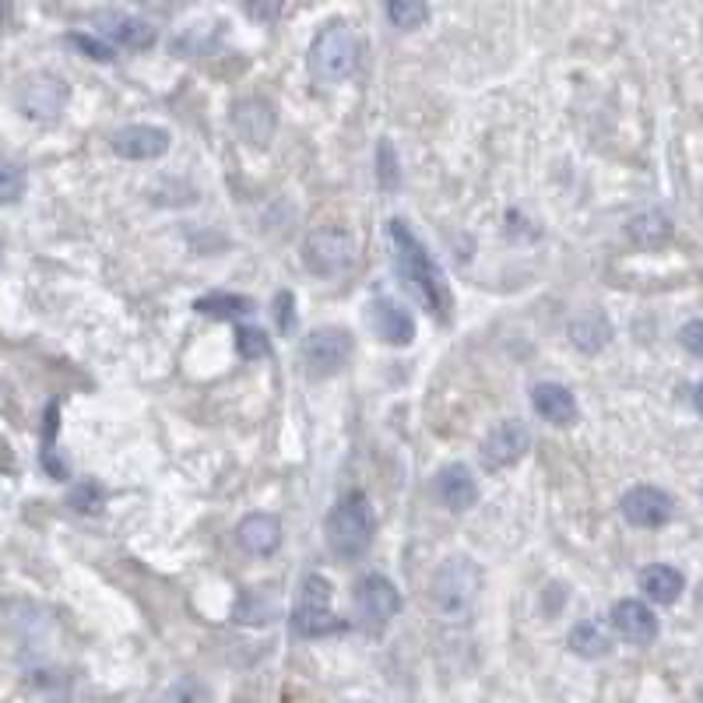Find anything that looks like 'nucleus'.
<instances>
[{
    "label": "nucleus",
    "mask_w": 703,
    "mask_h": 703,
    "mask_svg": "<svg viewBox=\"0 0 703 703\" xmlns=\"http://www.w3.org/2000/svg\"><path fill=\"white\" fill-rule=\"evenodd\" d=\"M25 191V176L19 165L11 162H0V205H14Z\"/></svg>",
    "instance_id": "a878e982"
},
{
    "label": "nucleus",
    "mask_w": 703,
    "mask_h": 703,
    "mask_svg": "<svg viewBox=\"0 0 703 703\" xmlns=\"http://www.w3.org/2000/svg\"><path fill=\"white\" fill-rule=\"evenodd\" d=\"M370 324L388 345H412V338H415L412 313L405 307H397L394 299H388V296L377 299V303L370 307Z\"/></svg>",
    "instance_id": "2eb2a0df"
},
{
    "label": "nucleus",
    "mask_w": 703,
    "mask_h": 703,
    "mask_svg": "<svg viewBox=\"0 0 703 703\" xmlns=\"http://www.w3.org/2000/svg\"><path fill=\"white\" fill-rule=\"evenodd\" d=\"M679 342H682L685 352H693V356L703 359V316H700V321H690L679 331Z\"/></svg>",
    "instance_id": "cd10ccee"
},
{
    "label": "nucleus",
    "mask_w": 703,
    "mask_h": 703,
    "mask_svg": "<svg viewBox=\"0 0 703 703\" xmlns=\"http://www.w3.org/2000/svg\"><path fill=\"white\" fill-rule=\"evenodd\" d=\"M71 46H78L81 54L92 57V60H103V64H110V60H113V46H110V43H103L99 36H85V32H71Z\"/></svg>",
    "instance_id": "bb28decb"
},
{
    "label": "nucleus",
    "mask_w": 703,
    "mask_h": 703,
    "mask_svg": "<svg viewBox=\"0 0 703 703\" xmlns=\"http://www.w3.org/2000/svg\"><path fill=\"white\" fill-rule=\"evenodd\" d=\"M232 120H237V130L250 145H267V138H272L275 130V106L261 95H250L243 103H237Z\"/></svg>",
    "instance_id": "f3484780"
},
{
    "label": "nucleus",
    "mask_w": 703,
    "mask_h": 703,
    "mask_svg": "<svg viewBox=\"0 0 703 703\" xmlns=\"http://www.w3.org/2000/svg\"><path fill=\"white\" fill-rule=\"evenodd\" d=\"M531 447V433L525 423H517V418H504V423H496L489 433H485L482 440V464L485 472H504V468L517 464Z\"/></svg>",
    "instance_id": "1a4fd4ad"
},
{
    "label": "nucleus",
    "mask_w": 703,
    "mask_h": 703,
    "mask_svg": "<svg viewBox=\"0 0 703 703\" xmlns=\"http://www.w3.org/2000/svg\"><path fill=\"white\" fill-rule=\"evenodd\" d=\"M388 232L394 243V267H397L401 281H405V289L429 313H437L440 321H447L454 299H450V286H447V275L440 272V264L426 254V246L418 243V237L401 219H394L388 226Z\"/></svg>",
    "instance_id": "f257e3e1"
},
{
    "label": "nucleus",
    "mask_w": 703,
    "mask_h": 703,
    "mask_svg": "<svg viewBox=\"0 0 703 703\" xmlns=\"http://www.w3.org/2000/svg\"><path fill=\"white\" fill-rule=\"evenodd\" d=\"M197 313H208V316H219V321H232V316H243L250 313V299L246 296H232V292H208L197 299Z\"/></svg>",
    "instance_id": "412c9836"
},
{
    "label": "nucleus",
    "mask_w": 703,
    "mask_h": 703,
    "mask_svg": "<svg viewBox=\"0 0 703 703\" xmlns=\"http://www.w3.org/2000/svg\"><path fill=\"white\" fill-rule=\"evenodd\" d=\"M237 348L243 359H264L272 356V342H267V334L261 327H240L237 331Z\"/></svg>",
    "instance_id": "393cba45"
},
{
    "label": "nucleus",
    "mask_w": 703,
    "mask_h": 703,
    "mask_svg": "<svg viewBox=\"0 0 703 703\" xmlns=\"http://www.w3.org/2000/svg\"><path fill=\"white\" fill-rule=\"evenodd\" d=\"M237 542L250 556H272L281 545V521L275 514H246L237 528Z\"/></svg>",
    "instance_id": "ddd939ff"
},
{
    "label": "nucleus",
    "mask_w": 703,
    "mask_h": 703,
    "mask_svg": "<svg viewBox=\"0 0 703 703\" xmlns=\"http://www.w3.org/2000/svg\"><path fill=\"white\" fill-rule=\"evenodd\" d=\"M626 237L644 250H658L672 240V219H668L665 211H641L630 219Z\"/></svg>",
    "instance_id": "6ab92c4d"
},
{
    "label": "nucleus",
    "mask_w": 703,
    "mask_h": 703,
    "mask_svg": "<svg viewBox=\"0 0 703 703\" xmlns=\"http://www.w3.org/2000/svg\"><path fill=\"white\" fill-rule=\"evenodd\" d=\"M531 405L552 426L577 423V397H574L571 388H563V383H534V388H531Z\"/></svg>",
    "instance_id": "4468645a"
},
{
    "label": "nucleus",
    "mask_w": 703,
    "mask_h": 703,
    "mask_svg": "<svg viewBox=\"0 0 703 703\" xmlns=\"http://www.w3.org/2000/svg\"><path fill=\"white\" fill-rule=\"evenodd\" d=\"M113 152L124 159H159L170 152V130L152 124H130L113 134Z\"/></svg>",
    "instance_id": "9b49d317"
},
{
    "label": "nucleus",
    "mask_w": 703,
    "mask_h": 703,
    "mask_svg": "<svg viewBox=\"0 0 703 703\" xmlns=\"http://www.w3.org/2000/svg\"><path fill=\"white\" fill-rule=\"evenodd\" d=\"M334 588L324 574H307L296 588V606H292V630L299 637H327V633H342L348 623L334 615L331 609Z\"/></svg>",
    "instance_id": "20e7f679"
},
{
    "label": "nucleus",
    "mask_w": 703,
    "mask_h": 703,
    "mask_svg": "<svg viewBox=\"0 0 703 703\" xmlns=\"http://www.w3.org/2000/svg\"><path fill=\"white\" fill-rule=\"evenodd\" d=\"M401 609V595L383 574H366L352 588V615L366 633H380Z\"/></svg>",
    "instance_id": "423d86ee"
},
{
    "label": "nucleus",
    "mask_w": 703,
    "mask_h": 703,
    "mask_svg": "<svg viewBox=\"0 0 703 703\" xmlns=\"http://www.w3.org/2000/svg\"><path fill=\"white\" fill-rule=\"evenodd\" d=\"M479 588H482L479 566L468 556H450V560H443L440 571L433 574L429 606L443 623H464L479 601Z\"/></svg>",
    "instance_id": "f03ea898"
},
{
    "label": "nucleus",
    "mask_w": 703,
    "mask_h": 703,
    "mask_svg": "<svg viewBox=\"0 0 703 703\" xmlns=\"http://www.w3.org/2000/svg\"><path fill=\"white\" fill-rule=\"evenodd\" d=\"M373 542V510L366 493L352 489L345 493L334 510L327 514V545L334 556L342 560H359Z\"/></svg>",
    "instance_id": "7ed1b4c3"
},
{
    "label": "nucleus",
    "mask_w": 703,
    "mask_h": 703,
    "mask_svg": "<svg viewBox=\"0 0 703 703\" xmlns=\"http://www.w3.org/2000/svg\"><path fill=\"white\" fill-rule=\"evenodd\" d=\"M99 25H103L106 39L120 43L127 49H145V46L155 43V28L148 22H141V19H130V14H103Z\"/></svg>",
    "instance_id": "a211bd4d"
},
{
    "label": "nucleus",
    "mask_w": 703,
    "mask_h": 703,
    "mask_svg": "<svg viewBox=\"0 0 703 703\" xmlns=\"http://www.w3.org/2000/svg\"><path fill=\"white\" fill-rule=\"evenodd\" d=\"M693 401H696V412L703 415V383H700V388H696V394H693Z\"/></svg>",
    "instance_id": "7c9ffc66"
},
{
    "label": "nucleus",
    "mask_w": 703,
    "mask_h": 703,
    "mask_svg": "<svg viewBox=\"0 0 703 703\" xmlns=\"http://www.w3.org/2000/svg\"><path fill=\"white\" fill-rule=\"evenodd\" d=\"M388 19L397 28H418V25L429 19V8L423 4V0H391V4H388Z\"/></svg>",
    "instance_id": "b1692460"
},
{
    "label": "nucleus",
    "mask_w": 703,
    "mask_h": 703,
    "mask_svg": "<svg viewBox=\"0 0 703 703\" xmlns=\"http://www.w3.org/2000/svg\"><path fill=\"white\" fill-rule=\"evenodd\" d=\"M571 647H574V655H580V658H601V655H609V637L601 633L598 623L584 619V623H577L571 630Z\"/></svg>",
    "instance_id": "4be33fe9"
},
{
    "label": "nucleus",
    "mask_w": 703,
    "mask_h": 703,
    "mask_svg": "<svg viewBox=\"0 0 703 703\" xmlns=\"http://www.w3.org/2000/svg\"><path fill=\"white\" fill-rule=\"evenodd\" d=\"M303 261L313 275H342L345 267H352V261H356V243H352V237L345 229H316L307 237L303 243Z\"/></svg>",
    "instance_id": "6e6552de"
},
{
    "label": "nucleus",
    "mask_w": 703,
    "mask_h": 703,
    "mask_svg": "<svg viewBox=\"0 0 703 703\" xmlns=\"http://www.w3.org/2000/svg\"><path fill=\"white\" fill-rule=\"evenodd\" d=\"M352 356V334L345 327H316L303 338L299 359L310 377H334Z\"/></svg>",
    "instance_id": "0eeeda50"
},
{
    "label": "nucleus",
    "mask_w": 703,
    "mask_h": 703,
    "mask_svg": "<svg viewBox=\"0 0 703 703\" xmlns=\"http://www.w3.org/2000/svg\"><path fill=\"white\" fill-rule=\"evenodd\" d=\"M571 338L584 352H595V348H601V345L609 342V324L598 321V316H584V321L571 324Z\"/></svg>",
    "instance_id": "5701e85b"
},
{
    "label": "nucleus",
    "mask_w": 703,
    "mask_h": 703,
    "mask_svg": "<svg viewBox=\"0 0 703 703\" xmlns=\"http://www.w3.org/2000/svg\"><path fill=\"white\" fill-rule=\"evenodd\" d=\"M641 591L650 598V601H658V606H672V601L682 595V574L676 571V566H647V571H641Z\"/></svg>",
    "instance_id": "aec40b11"
},
{
    "label": "nucleus",
    "mask_w": 703,
    "mask_h": 703,
    "mask_svg": "<svg viewBox=\"0 0 703 703\" xmlns=\"http://www.w3.org/2000/svg\"><path fill=\"white\" fill-rule=\"evenodd\" d=\"M437 496L443 499V507L450 510H468V507H475V499H479V485L472 479V468L468 464H447L437 472Z\"/></svg>",
    "instance_id": "dca6fc26"
},
{
    "label": "nucleus",
    "mask_w": 703,
    "mask_h": 703,
    "mask_svg": "<svg viewBox=\"0 0 703 703\" xmlns=\"http://www.w3.org/2000/svg\"><path fill=\"white\" fill-rule=\"evenodd\" d=\"M99 504H103V489L99 485H81V489L74 493V507L78 510H99Z\"/></svg>",
    "instance_id": "c85d7f7f"
},
{
    "label": "nucleus",
    "mask_w": 703,
    "mask_h": 703,
    "mask_svg": "<svg viewBox=\"0 0 703 703\" xmlns=\"http://www.w3.org/2000/svg\"><path fill=\"white\" fill-rule=\"evenodd\" d=\"M609 619H612V630L623 641H630V644H650V641L658 637V619H655V612H650L644 601H637V598L615 601Z\"/></svg>",
    "instance_id": "f8f14e48"
},
{
    "label": "nucleus",
    "mask_w": 703,
    "mask_h": 703,
    "mask_svg": "<svg viewBox=\"0 0 703 703\" xmlns=\"http://www.w3.org/2000/svg\"><path fill=\"white\" fill-rule=\"evenodd\" d=\"M672 496L658 485H633L623 496V517L633 528H661L672 521Z\"/></svg>",
    "instance_id": "9d476101"
},
{
    "label": "nucleus",
    "mask_w": 703,
    "mask_h": 703,
    "mask_svg": "<svg viewBox=\"0 0 703 703\" xmlns=\"http://www.w3.org/2000/svg\"><path fill=\"white\" fill-rule=\"evenodd\" d=\"M356 57H359L356 32L345 22H331L316 32V39L310 46V71L316 81L334 85V81H342L356 71Z\"/></svg>",
    "instance_id": "39448f33"
},
{
    "label": "nucleus",
    "mask_w": 703,
    "mask_h": 703,
    "mask_svg": "<svg viewBox=\"0 0 703 703\" xmlns=\"http://www.w3.org/2000/svg\"><path fill=\"white\" fill-rule=\"evenodd\" d=\"M394 180H397L394 152H391V145L383 141V145H380V183H383V187H394Z\"/></svg>",
    "instance_id": "c756f323"
}]
</instances>
